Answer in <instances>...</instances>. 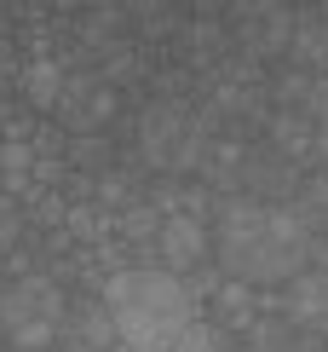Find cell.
<instances>
[{
	"instance_id": "obj_4",
	"label": "cell",
	"mask_w": 328,
	"mask_h": 352,
	"mask_svg": "<svg viewBox=\"0 0 328 352\" xmlns=\"http://www.w3.org/2000/svg\"><path fill=\"white\" fill-rule=\"evenodd\" d=\"M294 18H300V12H294V6H277V0H253V6H236V12H225V23H236V29H231V47H236V58L259 64V58L288 52Z\"/></svg>"
},
{
	"instance_id": "obj_20",
	"label": "cell",
	"mask_w": 328,
	"mask_h": 352,
	"mask_svg": "<svg viewBox=\"0 0 328 352\" xmlns=\"http://www.w3.org/2000/svg\"><path fill=\"white\" fill-rule=\"evenodd\" d=\"M0 289H6V283H0Z\"/></svg>"
},
{
	"instance_id": "obj_16",
	"label": "cell",
	"mask_w": 328,
	"mask_h": 352,
	"mask_svg": "<svg viewBox=\"0 0 328 352\" xmlns=\"http://www.w3.org/2000/svg\"><path fill=\"white\" fill-rule=\"evenodd\" d=\"M18 243H23V214H18V202L0 197V260L18 254Z\"/></svg>"
},
{
	"instance_id": "obj_17",
	"label": "cell",
	"mask_w": 328,
	"mask_h": 352,
	"mask_svg": "<svg viewBox=\"0 0 328 352\" xmlns=\"http://www.w3.org/2000/svg\"><path fill=\"white\" fill-rule=\"evenodd\" d=\"M311 156L328 168V122H317V144H311Z\"/></svg>"
},
{
	"instance_id": "obj_18",
	"label": "cell",
	"mask_w": 328,
	"mask_h": 352,
	"mask_svg": "<svg viewBox=\"0 0 328 352\" xmlns=\"http://www.w3.org/2000/svg\"><path fill=\"white\" fill-rule=\"evenodd\" d=\"M317 18H323V23H328V6H317Z\"/></svg>"
},
{
	"instance_id": "obj_1",
	"label": "cell",
	"mask_w": 328,
	"mask_h": 352,
	"mask_svg": "<svg viewBox=\"0 0 328 352\" xmlns=\"http://www.w3.org/2000/svg\"><path fill=\"white\" fill-rule=\"evenodd\" d=\"M213 248L225 277L248 289L265 283H294L311 260V231L288 202H253V197H225L213 208Z\"/></svg>"
},
{
	"instance_id": "obj_3",
	"label": "cell",
	"mask_w": 328,
	"mask_h": 352,
	"mask_svg": "<svg viewBox=\"0 0 328 352\" xmlns=\"http://www.w3.org/2000/svg\"><path fill=\"white\" fill-rule=\"evenodd\" d=\"M64 289L47 272H23L0 289V335H6L18 352H40L58 341V324H64Z\"/></svg>"
},
{
	"instance_id": "obj_5",
	"label": "cell",
	"mask_w": 328,
	"mask_h": 352,
	"mask_svg": "<svg viewBox=\"0 0 328 352\" xmlns=\"http://www.w3.org/2000/svg\"><path fill=\"white\" fill-rule=\"evenodd\" d=\"M207 248H213L207 219H196V214H167V219H161V231H156V243H150V254H156L161 272L190 277V272L207 266Z\"/></svg>"
},
{
	"instance_id": "obj_7",
	"label": "cell",
	"mask_w": 328,
	"mask_h": 352,
	"mask_svg": "<svg viewBox=\"0 0 328 352\" xmlns=\"http://www.w3.org/2000/svg\"><path fill=\"white\" fill-rule=\"evenodd\" d=\"M277 312L288 318V324L323 335V329H328V272L305 266L294 283H282V306H277Z\"/></svg>"
},
{
	"instance_id": "obj_10",
	"label": "cell",
	"mask_w": 328,
	"mask_h": 352,
	"mask_svg": "<svg viewBox=\"0 0 328 352\" xmlns=\"http://www.w3.org/2000/svg\"><path fill=\"white\" fill-rule=\"evenodd\" d=\"M64 237H69V248H104L115 237V214H104L98 202H69Z\"/></svg>"
},
{
	"instance_id": "obj_14",
	"label": "cell",
	"mask_w": 328,
	"mask_h": 352,
	"mask_svg": "<svg viewBox=\"0 0 328 352\" xmlns=\"http://www.w3.org/2000/svg\"><path fill=\"white\" fill-rule=\"evenodd\" d=\"M110 139L104 133H81V139H69V168H93V173H104V168H115L110 162Z\"/></svg>"
},
{
	"instance_id": "obj_9",
	"label": "cell",
	"mask_w": 328,
	"mask_h": 352,
	"mask_svg": "<svg viewBox=\"0 0 328 352\" xmlns=\"http://www.w3.org/2000/svg\"><path fill=\"white\" fill-rule=\"evenodd\" d=\"M64 76L69 69L58 64V58H29V64L18 69V93H23V104L29 110H58V98H64Z\"/></svg>"
},
{
	"instance_id": "obj_21",
	"label": "cell",
	"mask_w": 328,
	"mask_h": 352,
	"mask_svg": "<svg viewBox=\"0 0 328 352\" xmlns=\"http://www.w3.org/2000/svg\"><path fill=\"white\" fill-rule=\"evenodd\" d=\"M12 352H18V346H12Z\"/></svg>"
},
{
	"instance_id": "obj_6",
	"label": "cell",
	"mask_w": 328,
	"mask_h": 352,
	"mask_svg": "<svg viewBox=\"0 0 328 352\" xmlns=\"http://www.w3.org/2000/svg\"><path fill=\"white\" fill-rule=\"evenodd\" d=\"M58 341L64 352H115V318L104 300H69L64 306V324H58Z\"/></svg>"
},
{
	"instance_id": "obj_12",
	"label": "cell",
	"mask_w": 328,
	"mask_h": 352,
	"mask_svg": "<svg viewBox=\"0 0 328 352\" xmlns=\"http://www.w3.org/2000/svg\"><path fill=\"white\" fill-rule=\"evenodd\" d=\"M156 231H161V214H156L144 197H139V202H127V208L115 214V237H121V243H132V248H144V254H150Z\"/></svg>"
},
{
	"instance_id": "obj_19",
	"label": "cell",
	"mask_w": 328,
	"mask_h": 352,
	"mask_svg": "<svg viewBox=\"0 0 328 352\" xmlns=\"http://www.w3.org/2000/svg\"><path fill=\"white\" fill-rule=\"evenodd\" d=\"M115 352H132V346H121V341H115Z\"/></svg>"
},
{
	"instance_id": "obj_13",
	"label": "cell",
	"mask_w": 328,
	"mask_h": 352,
	"mask_svg": "<svg viewBox=\"0 0 328 352\" xmlns=\"http://www.w3.org/2000/svg\"><path fill=\"white\" fill-rule=\"evenodd\" d=\"M265 93H271V104L277 110H305V98H311V76H305V69H277V76H271V87H265Z\"/></svg>"
},
{
	"instance_id": "obj_8",
	"label": "cell",
	"mask_w": 328,
	"mask_h": 352,
	"mask_svg": "<svg viewBox=\"0 0 328 352\" xmlns=\"http://www.w3.org/2000/svg\"><path fill=\"white\" fill-rule=\"evenodd\" d=\"M311 144H317V122H311L305 110H271L265 116V151L282 156V162L300 168L311 156Z\"/></svg>"
},
{
	"instance_id": "obj_2",
	"label": "cell",
	"mask_w": 328,
	"mask_h": 352,
	"mask_svg": "<svg viewBox=\"0 0 328 352\" xmlns=\"http://www.w3.org/2000/svg\"><path fill=\"white\" fill-rule=\"evenodd\" d=\"M104 306L115 318V335L132 352H173L178 335L196 324V306H190L185 283L161 266H115L104 277Z\"/></svg>"
},
{
	"instance_id": "obj_15",
	"label": "cell",
	"mask_w": 328,
	"mask_h": 352,
	"mask_svg": "<svg viewBox=\"0 0 328 352\" xmlns=\"http://www.w3.org/2000/svg\"><path fill=\"white\" fill-rule=\"evenodd\" d=\"M173 352H231V341H225V329H213L207 318H196L185 335H178V346Z\"/></svg>"
},
{
	"instance_id": "obj_11",
	"label": "cell",
	"mask_w": 328,
	"mask_h": 352,
	"mask_svg": "<svg viewBox=\"0 0 328 352\" xmlns=\"http://www.w3.org/2000/svg\"><path fill=\"white\" fill-rule=\"evenodd\" d=\"M213 306V329H253V318H259V300H253V289L248 283H236V277H225L219 283V295L207 300Z\"/></svg>"
}]
</instances>
